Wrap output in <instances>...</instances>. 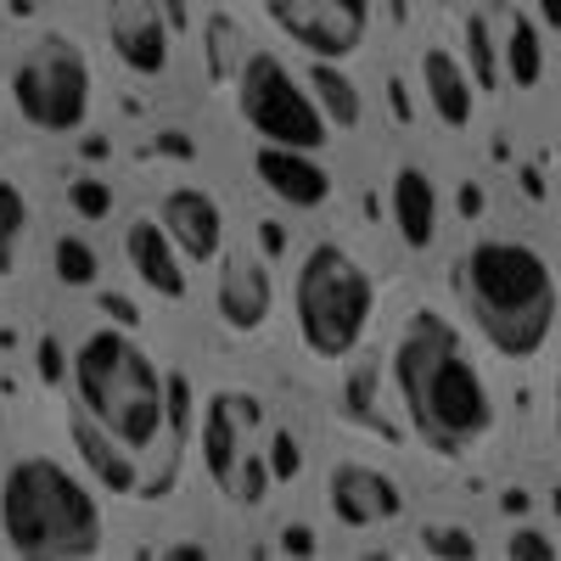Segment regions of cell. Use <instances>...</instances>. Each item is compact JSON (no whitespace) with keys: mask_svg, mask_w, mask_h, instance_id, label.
Instances as JSON below:
<instances>
[{"mask_svg":"<svg viewBox=\"0 0 561 561\" xmlns=\"http://www.w3.org/2000/svg\"><path fill=\"white\" fill-rule=\"evenodd\" d=\"M545 18H550V23L561 28V0H545Z\"/></svg>","mask_w":561,"mask_h":561,"instance_id":"cell-31","label":"cell"},{"mask_svg":"<svg viewBox=\"0 0 561 561\" xmlns=\"http://www.w3.org/2000/svg\"><path fill=\"white\" fill-rule=\"evenodd\" d=\"M253 174H259L264 192L287 208H325L332 203V169L304 147H270L264 140L253 152Z\"/></svg>","mask_w":561,"mask_h":561,"instance_id":"cell-13","label":"cell"},{"mask_svg":"<svg viewBox=\"0 0 561 561\" xmlns=\"http://www.w3.org/2000/svg\"><path fill=\"white\" fill-rule=\"evenodd\" d=\"M219 320L225 332L237 337H253L264 332V320L275 309V280H270V264L253 253V248H237V253H219Z\"/></svg>","mask_w":561,"mask_h":561,"instance_id":"cell-11","label":"cell"},{"mask_svg":"<svg viewBox=\"0 0 561 561\" xmlns=\"http://www.w3.org/2000/svg\"><path fill=\"white\" fill-rule=\"evenodd\" d=\"M73 399L135 455H152L169 427V377L124 325H96L73 348Z\"/></svg>","mask_w":561,"mask_h":561,"instance_id":"cell-4","label":"cell"},{"mask_svg":"<svg viewBox=\"0 0 561 561\" xmlns=\"http://www.w3.org/2000/svg\"><path fill=\"white\" fill-rule=\"evenodd\" d=\"M0 539L34 561H79L107 545L102 500L51 455H23L0 483Z\"/></svg>","mask_w":561,"mask_h":561,"instance_id":"cell-3","label":"cell"},{"mask_svg":"<svg viewBox=\"0 0 561 561\" xmlns=\"http://www.w3.org/2000/svg\"><path fill=\"white\" fill-rule=\"evenodd\" d=\"M455 298L500 359H534L550 343L561 309L556 270L517 237H483L466 248L455 264Z\"/></svg>","mask_w":561,"mask_h":561,"instance_id":"cell-2","label":"cell"},{"mask_svg":"<svg viewBox=\"0 0 561 561\" xmlns=\"http://www.w3.org/2000/svg\"><path fill=\"white\" fill-rule=\"evenodd\" d=\"M39 370H45V382H57V377H62V354H57V343H39Z\"/></svg>","mask_w":561,"mask_h":561,"instance_id":"cell-28","label":"cell"},{"mask_svg":"<svg viewBox=\"0 0 561 561\" xmlns=\"http://www.w3.org/2000/svg\"><path fill=\"white\" fill-rule=\"evenodd\" d=\"M51 270H57L62 287H96L102 280V259H96V248H90L84 237H57Z\"/></svg>","mask_w":561,"mask_h":561,"instance_id":"cell-23","label":"cell"},{"mask_svg":"<svg viewBox=\"0 0 561 561\" xmlns=\"http://www.w3.org/2000/svg\"><path fill=\"white\" fill-rule=\"evenodd\" d=\"M124 259H129L135 280H140L152 298L180 304L185 293H192V270H185L180 248L169 242V230H163L158 219H135V225L124 230Z\"/></svg>","mask_w":561,"mask_h":561,"instance_id":"cell-14","label":"cell"},{"mask_svg":"<svg viewBox=\"0 0 561 561\" xmlns=\"http://www.w3.org/2000/svg\"><path fill=\"white\" fill-rule=\"evenodd\" d=\"M466 73H472V84H483V90L500 84V34L489 28L483 12L466 18Z\"/></svg>","mask_w":561,"mask_h":561,"instance_id":"cell-22","label":"cell"},{"mask_svg":"<svg viewBox=\"0 0 561 561\" xmlns=\"http://www.w3.org/2000/svg\"><path fill=\"white\" fill-rule=\"evenodd\" d=\"M393 393L410 433L433 455H466L494 433V393L438 309H415L404 320L393 343Z\"/></svg>","mask_w":561,"mask_h":561,"instance_id":"cell-1","label":"cell"},{"mask_svg":"<svg viewBox=\"0 0 561 561\" xmlns=\"http://www.w3.org/2000/svg\"><path fill=\"white\" fill-rule=\"evenodd\" d=\"M0 483H7V460H0Z\"/></svg>","mask_w":561,"mask_h":561,"instance_id":"cell-32","label":"cell"},{"mask_svg":"<svg viewBox=\"0 0 561 561\" xmlns=\"http://www.w3.org/2000/svg\"><path fill=\"white\" fill-rule=\"evenodd\" d=\"M505 556H511V561H550V556H556V539H550L545 528L523 523V528L505 534Z\"/></svg>","mask_w":561,"mask_h":561,"instance_id":"cell-25","label":"cell"},{"mask_svg":"<svg viewBox=\"0 0 561 561\" xmlns=\"http://www.w3.org/2000/svg\"><path fill=\"white\" fill-rule=\"evenodd\" d=\"M73 449L84 460V472L96 478L107 494H140V455L124 438H113L102 421H90L84 410L73 415Z\"/></svg>","mask_w":561,"mask_h":561,"instance_id":"cell-17","label":"cell"},{"mask_svg":"<svg viewBox=\"0 0 561 561\" xmlns=\"http://www.w3.org/2000/svg\"><path fill=\"white\" fill-rule=\"evenodd\" d=\"M275 18L304 51L337 62L359 45L370 23V0H275Z\"/></svg>","mask_w":561,"mask_h":561,"instance_id":"cell-9","label":"cell"},{"mask_svg":"<svg viewBox=\"0 0 561 561\" xmlns=\"http://www.w3.org/2000/svg\"><path fill=\"white\" fill-rule=\"evenodd\" d=\"M237 113L248 118V129L270 147H304L320 152L332 124L314 107L309 84L280 62L275 51H248L237 68Z\"/></svg>","mask_w":561,"mask_h":561,"instance_id":"cell-7","label":"cell"},{"mask_svg":"<svg viewBox=\"0 0 561 561\" xmlns=\"http://www.w3.org/2000/svg\"><path fill=\"white\" fill-rule=\"evenodd\" d=\"M23 237H28V197H23V185L0 180V275L18 270Z\"/></svg>","mask_w":561,"mask_h":561,"instance_id":"cell-21","label":"cell"},{"mask_svg":"<svg viewBox=\"0 0 561 561\" xmlns=\"http://www.w3.org/2000/svg\"><path fill=\"white\" fill-rule=\"evenodd\" d=\"M500 68L517 90H534L545 79V34L534 18L523 12H505V28H500Z\"/></svg>","mask_w":561,"mask_h":561,"instance_id":"cell-19","label":"cell"},{"mask_svg":"<svg viewBox=\"0 0 561 561\" xmlns=\"http://www.w3.org/2000/svg\"><path fill=\"white\" fill-rule=\"evenodd\" d=\"M421 545H427L433 556H478V539L460 523H433L427 534H421Z\"/></svg>","mask_w":561,"mask_h":561,"instance_id":"cell-27","label":"cell"},{"mask_svg":"<svg viewBox=\"0 0 561 561\" xmlns=\"http://www.w3.org/2000/svg\"><path fill=\"white\" fill-rule=\"evenodd\" d=\"M12 107L28 129L39 135H73L90 118V102H96V79H90V62L73 39L62 34H39L28 51L12 62Z\"/></svg>","mask_w":561,"mask_h":561,"instance_id":"cell-6","label":"cell"},{"mask_svg":"<svg viewBox=\"0 0 561 561\" xmlns=\"http://www.w3.org/2000/svg\"><path fill=\"white\" fill-rule=\"evenodd\" d=\"M309 96H314V107L325 113V124H332V129H354V124L365 118L359 84H354L332 57H314V68H309Z\"/></svg>","mask_w":561,"mask_h":561,"instance_id":"cell-20","label":"cell"},{"mask_svg":"<svg viewBox=\"0 0 561 561\" xmlns=\"http://www.w3.org/2000/svg\"><path fill=\"white\" fill-rule=\"evenodd\" d=\"M377 314V280L343 242H314L293 275V320L314 359H348Z\"/></svg>","mask_w":561,"mask_h":561,"instance_id":"cell-5","label":"cell"},{"mask_svg":"<svg viewBox=\"0 0 561 561\" xmlns=\"http://www.w3.org/2000/svg\"><path fill=\"white\" fill-rule=\"evenodd\" d=\"M388 203H393V225L410 253H427L438 242V185L421 163H399L393 185H388Z\"/></svg>","mask_w":561,"mask_h":561,"instance_id":"cell-16","label":"cell"},{"mask_svg":"<svg viewBox=\"0 0 561 561\" xmlns=\"http://www.w3.org/2000/svg\"><path fill=\"white\" fill-rule=\"evenodd\" d=\"M325 511H332L343 528H388V523H399L404 494L388 472H377V466L343 460L332 472V483H325Z\"/></svg>","mask_w":561,"mask_h":561,"instance_id":"cell-10","label":"cell"},{"mask_svg":"<svg viewBox=\"0 0 561 561\" xmlns=\"http://www.w3.org/2000/svg\"><path fill=\"white\" fill-rule=\"evenodd\" d=\"M556 438H561V365H556Z\"/></svg>","mask_w":561,"mask_h":561,"instance_id":"cell-30","label":"cell"},{"mask_svg":"<svg viewBox=\"0 0 561 561\" xmlns=\"http://www.w3.org/2000/svg\"><path fill=\"white\" fill-rule=\"evenodd\" d=\"M421 90H427V107L444 129H466L472 124V107H478V84L466 73V62L444 45H427L421 51Z\"/></svg>","mask_w":561,"mask_h":561,"instance_id":"cell-18","label":"cell"},{"mask_svg":"<svg viewBox=\"0 0 561 561\" xmlns=\"http://www.w3.org/2000/svg\"><path fill=\"white\" fill-rule=\"evenodd\" d=\"M68 208H73L79 219H107V214H113V192H107L96 174H79V180L68 185Z\"/></svg>","mask_w":561,"mask_h":561,"instance_id":"cell-24","label":"cell"},{"mask_svg":"<svg viewBox=\"0 0 561 561\" xmlns=\"http://www.w3.org/2000/svg\"><path fill=\"white\" fill-rule=\"evenodd\" d=\"M550 517H556V528H561V483L550 489Z\"/></svg>","mask_w":561,"mask_h":561,"instance_id":"cell-29","label":"cell"},{"mask_svg":"<svg viewBox=\"0 0 561 561\" xmlns=\"http://www.w3.org/2000/svg\"><path fill=\"white\" fill-rule=\"evenodd\" d=\"M158 225L169 230V242L180 248V259L192 270L214 264L225 253V214L203 185H174V192L158 203Z\"/></svg>","mask_w":561,"mask_h":561,"instance_id":"cell-12","label":"cell"},{"mask_svg":"<svg viewBox=\"0 0 561 561\" xmlns=\"http://www.w3.org/2000/svg\"><path fill=\"white\" fill-rule=\"evenodd\" d=\"M102 23H107V39L129 73L140 79H158L169 73V57H174V28L163 18L158 0H102Z\"/></svg>","mask_w":561,"mask_h":561,"instance_id":"cell-8","label":"cell"},{"mask_svg":"<svg viewBox=\"0 0 561 561\" xmlns=\"http://www.w3.org/2000/svg\"><path fill=\"white\" fill-rule=\"evenodd\" d=\"M264 466H270V478H275V483H293V478H298V466H304V455H298V438H293V433H270Z\"/></svg>","mask_w":561,"mask_h":561,"instance_id":"cell-26","label":"cell"},{"mask_svg":"<svg viewBox=\"0 0 561 561\" xmlns=\"http://www.w3.org/2000/svg\"><path fill=\"white\" fill-rule=\"evenodd\" d=\"M248 421H253V410L242 404V399H230V393H214L208 404H203V421H197V449H203V472L219 483V489H230L237 483V466H242V455H248Z\"/></svg>","mask_w":561,"mask_h":561,"instance_id":"cell-15","label":"cell"}]
</instances>
